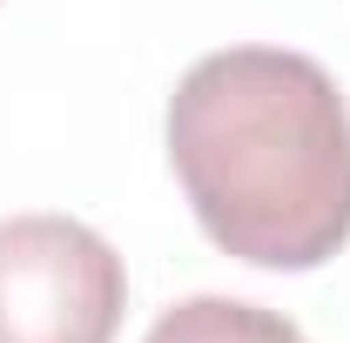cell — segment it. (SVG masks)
<instances>
[{
  "mask_svg": "<svg viewBox=\"0 0 350 343\" xmlns=\"http://www.w3.org/2000/svg\"><path fill=\"white\" fill-rule=\"evenodd\" d=\"M142 343H304V330L283 310H262L243 297H189L162 310Z\"/></svg>",
  "mask_w": 350,
  "mask_h": 343,
  "instance_id": "obj_3",
  "label": "cell"
},
{
  "mask_svg": "<svg viewBox=\"0 0 350 343\" xmlns=\"http://www.w3.org/2000/svg\"><path fill=\"white\" fill-rule=\"evenodd\" d=\"M169 162L202 236L250 269H317L350 243V108L310 54H202L169 94Z\"/></svg>",
  "mask_w": 350,
  "mask_h": 343,
  "instance_id": "obj_1",
  "label": "cell"
},
{
  "mask_svg": "<svg viewBox=\"0 0 350 343\" xmlns=\"http://www.w3.org/2000/svg\"><path fill=\"white\" fill-rule=\"evenodd\" d=\"M129 269L75 215L0 222V343H115Z\"/></svg>",
  "mask_w": 350,
  "mask_h": 343,
  "instance_id": "obj_2",
  "label": "cell"
}]
</instances>
